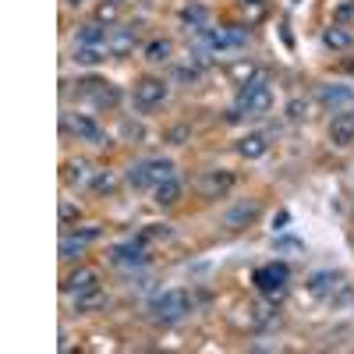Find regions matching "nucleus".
I'll use <instances>...</instances> for the list:
<instances>
[{"label":"nucleus","mask_w":354,"mask_h":354,"mask_svg":"<svg viewBox=\"0 0 354 354\" xmlns=\"http://www.w3.org/2000/svg\"><path fill=\"white\" fill-rule=\"evenodd\" d=\"M167 234H170V230H167V223H149V227L142 230V241H153V238H167Z\"/></svg>","instance_id":"obj_30"},{"label":"nucleus","mask_w":354,"mask_h":354,"mask_svg":"<svg viewBox=\"0 0 354 354\" xmlns=\"http://www.w3.org/2000/svg\"><path fill=\"white\" fill-rule=\"evenodd\" d=\"M85 245H88V241L82 238L78 230H75V234H68V238L61 241V259H68V262H71V259H78V255L85 252Z\"/></svg>","instance_id":"obj_24"},{"label":"nucleus","mask_w":354,"mask_h":354,"mask_svg":"<svg viewBox=\"0 0 354 354\" xmlns=\"http://www.w3.org/2000/svg\"><path fill=\"white\" fill-rule=\"evenodd\" d=\"M337 287H340V273H330V270H326V273H312V277H308V290L319 294V298H330Z\"/></svg>","instance_id":"obj_16"},{"label":"nucleus","mask_w":354,"mask_h":354,"mask_svg":"<svg viewBox=\"0 0 354 354\" xmlns=\"http://www.w3.org/2000/svg\"><path fill=\"white\" fill-rule=\"evenodd\" d=\"M301 110H305V103H301V100H290V103H287V117H290V121H298Z\"/></svg>","instance_id":"obj_33"},{"label":"nucleus","mask_w":354,"mask_h":354,"mask_svg":"<svg viewBox=\"0 0 354 354\" xmlns=\"http://www.w3.org/2000/svg\"><path fill=\"white\" fill-rule=\"evenodd\" d=\"M252 220H259V202H238L234 209L223 213V227H230V230H241Z\"/></svg>","instance_id":"obj_11"},{"label":"nucleus","mask_w":354,"mask_h":354,"mask_svg":"<svg viewBox=\"0 0 354 354\" xmlns=\"http://www.w3.org/2000/svg\"><path fill=\"white\" fill-rule=\"evenodd\" d=\"M333 18H337V25H344V21H354V0H344V4H337Z\"/></svg>","instance_id":"obj_29"},{"label":"nucleus","mask_w":354,"mask_h":354,"mask_svg":"<svg viewBox=\"0 0 354 354\" xmlns=\"http://www.w3.org/2000/svg\"><path fill=\"white\" fill-rule=\"evenodd\" d=\"M68 170H71V174H68L71 185H85V181H88V163H71Z\"/></svg>","instance_id":"obj_28"},{"label":"nucleus","mask_w":354,"mask_h":354,"mask_svg":"<svg viewBox=\"0 0 354 354\" xmlns=\"http://www.w3.org/2000/svg\"><path fill=\"white\" fill-rule=\"evenodd\" d=\"M177 198H181V185H177L174 177H170V181H163V185H156V202L160 205H174Z\"/></svg>","instance_id":"obj_26"},{"label":"nucleus","mask_w":354,"mask_h":354,"mask_svg":"<svg viewBox=\"0 0 354 354\" xmlns=\"http://www.w3.org/2000/svg\"><path fill=\"white\" fill-rule=\"evenodd\" d=\"M330 142L340 145V149L354 145V110H344V113L333 117V124H330Z\"/></svg>","instance_id":"obj_10"},{"label":"nucleus","mask_w":354,"mask_h":354,"mask_svg":"<svg viewBox=\"0 0 354 354\" xmlns=\"http://www.w3.org/2000/svg\"><path fill=\"white\" fill-rule=\"evenodd\" d=\"M68 128L82 138V142H93V145H106V135H103V128L93 121L88 113H71L68 117Z\"/></svg>","instance_id":"obj_8"},{"label":"nucleus","mask_w":354,"mask_h":354,"mask_svg":"<svg viewBox=\"0 0 354 354\" xmlns=\"http://www.w3.org/2000/svg\"><path fill=\"white\" fill-rule=\"evenodd\" d=\"M113 185H117L113 174H96V177H93V188H96V192H113Z\"/></svg>","instance_id":"obj_31"},{"label":"nucleus","mask_w":354,"mask_h":354,"mask_svg":"<svg viewBox=\"0 0 354 354\" xmlns=\"http://www.w3.org/2000/svg\"><path fill=\"white\" fill-rule=\"evenodd\" d=\"M135 43H138L135 28H113L110 39H106V50H110V57H128L135 50Z\"/></svg>","instance_id":"obj_12"},{"label":"nucleus","mask_w":354,"mask_h":354,"mask_svg":"<svg viewBox=\"0 0 354 354\" xmlns=\"http://www.w3.org/2000/svg\"><path fill=\"white\" fill-rule=\"evenodd\" d=\"M167 82L163 78H153V75H145V78H138L135 82V88H131V103L142 110V113H149V110H156V106H163L167 103Z\"/></svg>","instance_id":"obj_5"},{"label":"nucleus","mask_w":354,"mask_h":354,"mask_svg":"<svg viewBox=\"0 0 354 354\" xmlns=\"http://www.w3.org/2000/svg\"><path fill=\"white\" fill-rule=\"evenodd\" d=\"M71 216H75V205L64 202V205H61V220H71Z\"/></svg>","instance_id":"obj_35"},{"label":"nucleus","mask_w":354,"mask_h":354,"mask_svg":"<svg viewBox=\"0 0 354 354\" xmlns=\"http://www.w3.org/2000/svg\"><path fill=\"white\" fill-rule=\"evenodd\" d=\"M170 53H174L170 39H149V43H145V61H149V64H167Z\"/></svg>","instance_id":"obj_19"},{"label":"nucleus","mask_w":354,"mask_h":354,"mask_svg":"<svg viewBox=\"0 0 354 354\" xmlns=\"http://www.w3.org/2000/svg\"><path fill=\"white\" fill-rule=\"evenodd\" d=\"M227 75H230V82H234V85H248V82L262 78V71H259L252 61H238V64H230V68H227Z\"/></svg>","instance_id":"obj_18"},{"label":"nucleus","mask_w":354,"mask_h":354,"mask_svg":"<svg viewBox=\"0 0 354 354\" xmlns=\"http://www.w3.org/2000/svg\"><path fill=\"white\" fill-rule=\"evenodd\" d=\"M177 75H181L185 82H198V78H202V68H198V64H188V68H181Z\"/></svg>","instance_id":"obj_32"},{"label":"nucleus","mask_w":354,"mask_h":354,"mask_svg":"<svg viewBox=\"0 0 354 354\" xmlns=\"http://www.w3.org/2000/svg\"><path fill=\"white\" fill-rule=\"evenodd\" d=\"M78 85H82V88H78V96H85L96 110H110V106H117V100H121V93H117V88H113L110 82L85 78V82H78Z\"/></svg>","instance_id":"obj_7"},{"label":"nucleus","mask_w":354,"mask_h":354,"mask_svg":"<svg viewBox=\"0 0 354 354\" xmlns=\"http://www.w3.org/2000/svg\"><path fill=\"white\" fill-rule=\"evenodd\" d=\"M241 4H245V8H248V4H262V0H241Z\"/></svg>","instance_id":"obj_37"},{"label":"nucleus","mask_w":354,"mask_h":354,"mask_svg":"<svg viewBox=\"0 0 354 354\" xmlns=\"http://www.w3.org/2000/svg\"><path fill=\"white\" fill-rule=\"evenodd\" d=\"M96 21H117V0H106V4H100L96 8Z\"/></svg>","instance_id":"obj_27"},{"label":"nucleus","mask_w":354,"mask_h":354,"mask_svg":"<svg viewBox=\"0 0 354 354\" xmlns=\"http://www.w3.org/2000/svg\"><path fill=\"white\" fill-rule=\"evenodd\" d=\"M255 287L262 290V294H270V298L277 301V298H283L287 294V280H290V266L287 262H266V266H259L255 270Z\"/></svg>","instance_id":"obj_3"},{"label":"nucleus","mask_w":354,"mask_h":354,"mask_svg":"<svg viewBox=\"0 0 354 354\" xmlns=\"http://www.w3.org/2000/svg\"><path fill=\"white\" fill-rule=\"evenodd\" d=\"M110 32H106V25L103 21H88L78 28V36H75V46H106Z\"/></svg>","instance_id":"obj_14"},{"label":"nucleus","mask_w":354,"mask_h":354,"mask_svg":"<svg viewBox=\"0 0 354 354\" xmlns=\"http://www.w3.org/2000/svg\"><path fill=\"white\" fill-rule=\"evenodd\" d=\"M273 106V88L266 85V78H255L248 85H241L238 93V110L241 113H270Z\"/></svg>","instance_id":"obj_6"},{"label":"nucleus","mask_w":354,"mask_h":354,"mask_svg":"<svg viewBox=\"0 0 354 354\" xmlns=\"http://www.w3.org/2000/svg\"><path fill=\"white\" fill-rule=\"evenodd\" d=\"M347 71H351V75H354V61H351V64H347Z\"/></svg>","instance_id":"obj_39"},{"label":"nucleus","mask_w":354,"mask_h":354,"mask_svg":"<svg viewBox=\"0 0 354 354\" xmlns=\"http://www.w3.org/2000/svg\"><path fill=\"white\" fill-rule=\"evenodd\" d=\"M185 135H188L185 128H174V131H170V142H174V145H185Z\"/></svg>","instance_id":"obj_34"},{"label":"nucleus","mask_w":354,"mask_h":354,"mask_svg":"<svg viewBox=\"0 0 354 354\" xmlns=\"http://www.w3.org/2000/svg\"><path fill=\"white\" fill-rule=\"evenodd\" d=\"M106 53H110L106 46H75V64H82V68H96Z\"/></svg>","instance_id":"obj_21"},{"label":"nucleus","mask_w":354,"mask_h":354,"mask_svg":"<svg viewBox=\"0 0 354 354\" xmlns=\"http://www.w3.org/2000/svg\"><path fill=\"white\" fill-rule=\"evenodd\" d=\"M266 149H270V142H266V135H259V131H252L238 142V153L245 160H259V156H266Z\"/></svg>","instance_id":"obj_17"},{"label":"nucleus","mask_w":354,"mask_h":354,"mask_svg":"<svg viewBox=\"0 0 354 354\" xmlns=\"http://www.w3.org/2000/svg\"><path fill=\"white\" fill-rule=\"evenodd\" d=\"M68 4H71V8H78V4H82V0H68Z\"/></svg>","instance_id":"obj_38"},{"label":"nucleus","mask_w":354,"mask_h":354,"mask_svg":"<svg viewBox=\"0 0 354 354\" xmlns=\"http://www.w3.org/2000/svg\"><path fill=\"white\" fill-rule=\"evenodd\" d=\"M110 259L117 266H142L145 262V241L142 238H131V241H121L110 248Z\"/></svg>","instance_id":"obj_9"},{"label":"nucleus","mask_w":354,"mask_h":354,"mask_svg":"<svg viewBox=\"0 0 354 354\" xmlns=\"http://www.w3.org/2000/svg\"><path fill=\"white\" fill-rule=\"evenodd\" d=\"M174 177V163L170 160H142L135 167H128V185L131 188H156Z\"/></svg>","instance_id":"obj_1"},{"label":"nucleus","mask_w":354,"mask_h":354,"mask_svg":"<svg viewBox=\"0 0 354 354\" xmlns=\"http://www.w3.org/2000/svg\"><path fill=\"white\" fill-rule=\"evenodd\" d=\"M106 298H103V290L100 287H93V290H85V294H78V298H75V308L78 312H93V308H100Z\"/></svg>","instance_id":"obj_25"},{"label":"nucleus","mask_w":354,"mask_h":354,"mask_svg":"<svg viewBox=\"0 0 354 354\" xmlns=\"http://www.w3.org/2000/svg\"><path fill=\"white\" fill-rule=\"evenodd\" d=\"M93 287H100V273H96V270H75V273L64 280V294H71V298H78V294L93 290Z\"/></svg>","instance_id":"obj_13"},{"label":"nucleus","mask_w":354,"mask_h":354,"mask_svg":"<svg viewBox=\"0 0 354 354\" xmlns=\"http://www.w3.org/2000/svg\"><path fill=\"white\" fill-rule=\"evenodd\" d=\"M192 312V294L181 290V287H174V290H163L160 298L153 301V315L160 322H177V319H185Z\"/></svg>","instance_id":"obj_4"},{"label":"nucleus","mask_w":354,"mask_h":354,"mask_svg":"<svg viewBox=\"0 0 354 354\" xmlns=\"http://www.w3.org/2000/svg\"><path fill=\"white\" fill-rule=\"evenodd\" d=\"M322 46H330V50H351L354 46V32H347L344 25H330V28H322Z\"/></svg>","instance_id":"obj_15"},{"label":"nucleus","mask_w":354,"mask_h":354,"mask_svg":"<svg viewBox=\"0 0 354 354\" xmlns=\"http://www.w3.org/2000/svg\"><path fill=\"white\" fill-rule=\"evenodd\" d=\"M181 21H185V25H192L195 32H202L205 21H209V11H205L202 4H188V8H181Z\"/></svg>","instance_id":"obj_23"},{"label":"nucleus","mask_w":354,"mask_h":354,"mask_svg":"<svg viewBox=\"0 0 354 354\" xmlns=\"http://www.w3.org/2000/svg\"><path fill=\"white\" fill-rule=\"evenodd\" d=\"M287 220H290V216H287V213H280V216L273 220V230H283V223H287Z\"/></svg>","instance_id":"obj_36"},{"label":"nucleus","mask_w":354,"mask_h":354,"mask_svg":"<svg viewBox=\"0 0 354 354\" xmlns=\"http://www.w3.org/2000/svg\"><path fill=\"white\" fill-rule=\"evenodd\" d=\"M354 96V88L351 85H319V100L326 103V106H333V103H347Z\"/></svg>","instance_id":"obj_20"},{"label":"nucleus","mask_w":354,"mask_h":354,"mask_svg":"<svg viewBox=\"0 0 354 354\" xmlns=\"http://www.w3.org/2000/svg\"><path fill=\"white\" fill-rule=\"evenodd\" d=\"M198 39L209 46V50H241V46H248L252 32H248L245 25H220V28L205 25L202 32H198Z\"/></svg>","instance_id":"obj_2"},{"label":"nucleus","mask_w":354,"mask_h":354,"mask_svg":"<svg viewBox=\"0 0 354 354\" xmlns=\"http://www.w3.org/2000/svg\"><path fill=\"white\" fill-rule=\"evenodd\" d=\"M230 185H234L230 174H209V177H205V185H202V192L209 198H220L223 192H230Z\"/></svg>","instance_id":"obj_22"}]
</instances>
